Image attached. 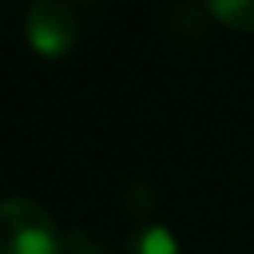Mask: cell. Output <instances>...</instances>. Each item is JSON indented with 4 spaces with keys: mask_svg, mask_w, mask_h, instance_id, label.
Returning a JSON list of instances; mask_svg holds the SVG:
<instances>
[{
    "mask_svg": "<svg viewBox=\"0 0 254 254\" xmlns=\"http://www.w3.org/2000/svg\"><path fill=\"white\" fill-rule=\"evenodd\" d=\"M0 222V254H64V235L55 219L32 199H3Z\"/></svg>",
    "mask_w": 254,
    "mask_h": 254,
    "instance_id": "6da1fadb",
    "label": "cell"
},
{
    "mask_svg": "<svg viewBox=\"0 0 254 254\" xmlns=\"http://www.w3.org/2000/svg\"><path fill=\"white\" fill-rule=\"evenodd\" d=\"M26 39L42 58H64L77 42V16L62 0H36L26 13Z\"/></svg>",
    "mask_w": 254,
    "mask_h": 254,
    "instance_id": "7a4b0ae2",
    "label": "cell"
},
{
    "mask_svg": "<svg viewBox=\"0 0 254 254\" xmlns=\"http://www.w3.org/2000/svg\"><path fill=\"white\" fill-rule=\"evenodd\" d=\"M126 254H184L177 245V238L171 235L168 225L148 222L138 232L129 235V245H126Z\"/></svg>",
    "mask_w": 254,
    "mask_h": 254,
    "instance_id": "3957f363",
    "label": "cell"
},
{
    "mask_svg": "<svg viewBox=\"0 0 254 254\" xmlns=\"http://www.w3.org/2000/svg\"><path fill=\"white\" fill-rule=\"evenodd\" d=\"M209 13L235 32H254V0H206Z\"/></svg>",
    "mask_w": 254,
    "mask_h": 254,
    "instance_id": "277c9868",
    "label": "cell"
},
{
    "mask_svg": "<svg viewBox=\"0 0 254 254\" xmlns=\"http://www.w3.org/2000/svg\"><path fill=\"white\" fill-rule=\"evenodd\" d=\"M126 206H129V216H145V212L155 206V196H151V190L145 184H129V190H126Z\"/></svg>",
    "mask_w": 254,
    "mask_h": 254,
    "instance_id": "5b68a950",
    "label": "cell"
},
{
    "mask_svg": "<svg viewBox=\"0 0 254 254\" xmlns=\"http://www.w3.org/2000/svg\"><path fill=\"white\" fill-rule=\"evenodd\" d=\"M64 254H110L106 248H100L84 229H74L64 235Z\"/></svg>",
    "mask_w": 254,
    "mask_h": 254,
    "instance_id": "8992f818",
    "label": "cell"
}]
</instances>
